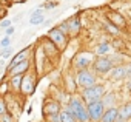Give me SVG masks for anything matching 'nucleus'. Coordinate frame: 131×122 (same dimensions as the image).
I'll list each match as a JSON object with an SVG mask.
<instances>
[{
    "label": "nucleus",
    "mask_w": 131,
    "mask_h": 122,
    "mask_svg": "<svg viewBox=\"0 0 131 122\" xmlns=\"http://www.w3.org/2000/svg\"><path fill=\"white\" fill-rule=\"evenodd\" d=\"M105 94V87L103 85H91V87H86L83 88L82 91V99L88 104V102H93V100H97V99H102Z\"/></svg>",
    "instance_id": "obj_2"
},
{
    "label": "nucleus",
    "mask_w": 131,
    "mask_h": 122,
    "mask_svg": "<svg viewBox=\"0 0 131 122\" xmlns=\"http://www.w3.org/2000/svg\"><path fill=\"white\" fill-rule=\"evenodd\" d=\"M2 67H3V62H2V60H0V70H2Z\"/></svg>",
    "instance_id": "obj_32"
},
{
    "label": "nucleus",
    "mask_w": 131,
    "mask_h": 122,
    "mask_svg": "<svg viewBox=\"0 0 131 122\" xmlns=\"http://www.w3.org/2000/svg\"><path fill=\"white\" fill-rule=\"evenodd\" d=\"M103 96H105V97H102V102H103V105H105V107H106V105H108V107H111V105L114 104V99H116V96H114L113 93H110V94H103Z\"/></svg>",
    "instance_id": "obj_21"
},
{
    "label": "nucleus",
    "mask_w": 131,
    "mask_h": 122,
    "mask_svg": "<svg viewBox=\"0 0 131 122\" xmlns=\"http://www.w3.org/2000/svg\"><path fill=\"white\" fill-rule=\"evenodd\" d=\"M22 77H23L22 74H14V76H11V88H13V90H16V91L20 90Z\"/></svg>",
    "instance_id": "obj_19"
},
{
    "label": "nucleus",
    "mask_w": 131,
    "mask_h": 122,
    "mask_svg": "<svg viewBox=\"0 0 131 122\" xmlns=\"http://www.w3.org/2000/svg\"><path fill=\"white\" fill-rule=\"evenodd\" d=\"M54 6H57V2H52V3H46V5H43V8H54Z\"/></svg>",
    "instance_id": "obj_30"
},
{
    "label": "nucleus",
    "mask_w": 131,
    "mask_h": 122,
    "mask_svg": "<svg viewBox=\"0 0 131 122\" xmlns=\"http://www.w3.org/2000/svg\"><path fill=\"white\" fill-rule=\"evenodd\" d=\"M119 114H120L125 120L131 119V102H129V104H125V105L119 110Z\"/></svg>",
    "instance_id": "obj_18"
},
{
    "label": "nucleus",
    "mask_w": 131,
    "mask_h": 122,
    "mask_svg": "<svg viewBox=\"0 0 131 122\" xmlns=\"http://www.w3.org/2000/svg\"><path fill=\"white\" fill-rule=\"evenodd\" d=\"M93 60H94L93 54H90V53H80V54L76 57V67H77L79 70L88 68V67L93 64Z\"/></svg>",
    "instance_id": "obj_7"
},
{
    "label": "nucleus",
    "mask_w": 131,
    "mask_h": 122,
    "mask_svg": "<svg viewBox=\"0 0 131 122\" xmlns=\"http://www.w3.org/2000/svg\"><path fill=\"white\" fill-rule=\"evenodd\" d=\"M86 110H88V114H90V120L99 122L102 114H103V111H105V105H103L102 99H97V100L88 102L86 104Z\"/></svg>",
    "instance_id": "obj_3"
},
{
    "label": "nucleus",
    "mask_w": 131,
    "mask_h": 122,
    "mask_svg": "<svg viewBox=\"0 0 131 122\" xmlns=\"http://www.w3.org/2000/svg\"><path fill=\"white\" fill-rule=\"evenodd\" d=\"M43 20H45V16L42 13V8H37L36 11L31 13V19H29L31 25H40V23H43Z\"/></svg>",
    "instance_id": "obj_12"
},
{
    "label": "nucleus",
    "mask_w": 131,
    "mask_h": 122,
    "mask_svg": "<svg viewBox=\"0 0 131 122\" xmlns=\"http://www.w3.org/2000/svg\"><path fill=\"white\" fill-rule=\"evenodd\" d=\"M67 23H68L70 34H77L79 33V29H80V20H79V17H71L70 20H67Z\"/></svg>",
    "instance_id": "obj_15"
},
{
    "label": "nucleus",
    "mask_w": 131,
    "mask_h": 122,
    "mask_svg": "<svg viewBox=\"0 0 131 122\" xmlns=\"http://www.w3.org/2000/svg\"><path fill=\"white\" fill-rule=\"evenodd\" d=\"M28 68H29V60H28V59H25V60H22V62H19L16 67H13L8 73H11L13 76H14V74H23Z\"/></svg>",
    "instance_id": "obj_11"
},
{
    "label": "nucleus",
    "mask_w": 131,
    "mask_h": 122,
    "mask_svg": "<svg viewBox=\"0 0 131 122\" xmlns=\"http://www.w3.org/2000/svg\"><path fill=\"white\" fill-rule=\"evenodd\" d=\"M43 111H45L48 116H51V114H59V111H60V105H59V102L51 100V102H48V104L43 107Z\"/></svg>",
    "instance_id": "obj_13"
},
{
    "label": "nucleus",
    "mask_w": 131,
    "mask_h": 122,
    "mask_svg": "<svg viewBox=\"0 0 131 122\" xmlns=\"http://www.w3.org/2000/svg\"><path fill=\"white\" fill-rule=\"evenodd\" d=\"M68 110L76 117V120H79V122H90V114H88V110H86L83 100H80L77 97H73L70 100V104H68Z\"/></svg>",
    "instance_id": "obj_1"
},
{
    "label": "nucleus",
    "mask_w": 131,
    "mask_h": 122,
    "mask_svg": "<svg viewBox=\"0 0 131 122\" xmlns=\"http://www.w3.org/2000/svg\"><path fill=\"white\" fill-rule=\"evenodd\" d=\"M105 26H106V29H108L110 33H113V34H117V33H119V28H116V25H113V23H106Z\"/></svg>",
    "instance_id": "obj_25"
},
{
    "label": "nucleus",
    "mask_w": 131,
    "mask_h": 122,
    "mask_svg": "<svg viewBox=\"0 0 131 122\" xmlns=\"http://www.w3.org/2000/svg\"><path fill=\"white\" fill-rule=\"evenodd\" d=\"M5 31H6V36H11V34L14 33V26H8Z\"/></svg>",
    "instance_id": "obj_29"
},
{
    "label": "nucleus",
    "mask_w": 131,
    "mask_h": 122,
    "mask_svg": "<svg viewBox=\"0 0 131 122\" xmlns=\"http://www.w3.org/2000/svg\"><path fill=\"white\" fill-rule=\"evenodd\" d=\"M9 45H11V37L9 36H6L5 39H2V42H0V46H3V48H6Z\"/></svg>",
    "instance_id": "obj_26"
},
{
    "label": "nucleus",
    "mask_w": 131,
    "mask_h": 122,
    "mask_svg": "<svg viewBox=\"0 0 131 122\" xmlns=\"http://www.w3.org/2000/svg\"><path fill=\"white\" fill-rule=\"evenodd\" d=\"M93 67H94V70L97 73L105 74V73H108L113 68V60L108 59V57H105V56H99L96 60H93Z\"/></svg>",
    "instance_id": "obj_5"
},
{
    "label": "nucleus",
    "mask_w": 131,
    "mask_h": 122,
    "mask_svg": "<svg viewBox=\"0 0 131 122\" xmlns=\"http://www.w3.org/2000/svg\"><path fill=\"white\" fill-rule=\"evenodd\" d=\"M57 28H59V29H60V31H62V33H63L65 36H67V34H70V31H68V23H67V22L60 23V25H59Z\"/></svg>",
    "instance_id": "obj_24"
},
{
    "label": "nucleus",
    "mask_w": 131,
    "mask_h": 122,
    "mask_svg": "<svg viewBox=\"0 0 131 122\" xmlns=\"http://www.w3.org/2000/svg\"><path fill=\"white\" fill-rule=\"evenodd\" d=\"M128 90L131 91V77H129V80H128Z\"/></svg>",
    "instance_id": "obj_31"
},
{
    "label": "nucleus",
    "mask_w": 131,
    "mask_h": 122,
    "mask_svg": "<svg viewBox=\"0 0 131 122\" xmlns=\"http://www.w3.org/2000/svg\"><path fill=\"white\" fill-rule=\"evenodd\" d=\"M110 20H111L113 25H116V26H119V28L125 26V20H123V17H120L117 13H111V14H110Z\"/></svg>",
    "instance_id": "obj_17"
},
{
    "label": "nucleus",
    "mask_w": 131,
    "mask_h": 122,
    "mask_svg": "<svg viewBox=\"0 0 131 122\" xmlns=\"http://www.w3.org/2000/svg\"><path fill=\"white\" fill-rule=\"evenodd\" d=\"M20 91L23 94H31L34 91V79L31 76H25L22 77V84H20Z\"/></svg>",
    "instance_id": "obj_9"
},
{
    "label": "nucleus",
    "mask_w": 131,
    "mask_h": 122,
    "mask_svg": "<svg viewBox=\"0 0 131 122\" xmlns=\"http://www.w3.org/2000/svg\"><path fill=\"white\" fill-rule=\"evenodd\" d=\"M59 120H60V122H77L76 117L71 114V111H70L68 108L59 111Z\"/></svg>",
    "instance_id": "obj_16"
},
{
    "label": "nucleus",
    "mask_w": 131,
    "mask_h": 122,
    "mask_svg": "<svg viewBox=\"0 0 131 122\" xmlns=\"http://www.w3.org/2000/svg\"><path fill=\"white\" fill-rule=\"evenodd\" d=\"M8 26H11V20L9 19H6V20H3L2 23H0V28H2V29H6Z\"/></svg>",
    "instance_id": "obj_27"
},
{
    "label": "nucleus",
    "mask_w": 131,
    "mask_h": 122,
    "mask_svg": "<svg viewBox=\"0 0 131 122\" xmlns=\"http://www.w3.org/2000/svg\"><path fill=\"white\" fill-rule=\"evenodd\" d=\"M0 122H13V116L9 114V113H3L2 116H0Z\"/></svg>",
    "instance_id": "obj_23"
},
{
    "label": "nucleus",
    "mask_w": 131,
    "mask_h": 122,
    "mask_svg": "<svg viewBox=\"0 0 131 122\" xmlns=\"http://www.w3.org/2000/svg\"><path fill=\"white\" fill-rule=\"evenodd\" d=\"M11 54H13V48L6 46V48H5V51L0 54V57H2V59H9V57H11Z\"/></svg>",
    "instance_id": "obj_22"
},
{
    "label": "nucleus",
    "mask_w": 131,
    "mask_h": 122,
    "mask_svg": "<svg viewBox=\"0 0 131 122\" xmlns=\"http://www.w3.org/2000/svg\"><path fill=\"white\" fill-rule=\"evenodd\" d=\"M76 80L82 88H86V87H91V85L96 84V76L88 68H83V70H79V73L76 76Z\"/></svg>",
    "instance_id": "obj_4"
},
{
    "label": "nucleus",
    "mask_w": 131,
    "mask_h": 122,
    "mask_svg": "<svg viewBox=\"0 0 131 122\" xmlns=\"http://www.w3.org/2000/svg\"><path fill=\"white\" fill-rule=\"evenodd\" d=\"M5 111H6V105H5V102L2 99H0V116H2Z\"/></svg>",
    "instance_id": "obj_28"
},
{
    "label": "nucleus",
    "mask_w": 131,
    "mask_h": 122,
    "mask_svg": "<svg viewBox=\"0 0 131 122\" xmlns=\"http://www.w3.org/2000/svg\"><path fill=\"white\" fill-rule=\"evenodd\" d=\"M110 77L114 79V80H119V79H123L128 76V68L125 65H119V67H113L110 71Z\"/></svg>",
    "instance_id": "obj_8"
},
{
    "label": "nucleus",
    "mask_w": 131,
    "mask_h": 122,
    "mask_svg": "<svg viewBox=\"0 0 131 122\" xmlns=\"http://www.w3.org/2000/svg\"><path fill=\"white\" fill-rule=\"evenodd\" d=\"M48 39L56 45V46H60L63 48L65 45H67V36H65L59 28H52L48 31Z\"/></svg>",
    "instance_id": "obj_6"
},
{
    "label": "nucleus",
    "mask_w": 131,
    "mask_h": 122,
    "mask_svg": "<svg viewBox=\"0 0 131 122\" xmlns=\"http://www.w3.org/2000/svg\"><path fill=\"white\" fill-rule=\"evenodd\" d=\"M117 113H119V110H117V108L110 107L108 110H105V111H103V114H102V117H100V122H116Z\"/></svg>",
    "instance_id": "obj_10"
},
{
    "label": "nucleus",
    "mask_w": 131,
    "mask_h": 122,
    "mask_svg": "<svg viewBox=\"0 0 131 122\" xmlns=\"http://www.w3.org/2000/svg\"><path fill=\"white\" fill-rule=\"evenodd\" d=\"M26 56H28V49H23V51H20V53H19L17 56H14V57L11 59V64H9V65L6 67V71H9V70H11L13 67H16V65L19 64V62H22V60H25V59H26Z\"/></svg>",
    "instance_id": "obj_14"
},
{
    "label": "nucleus",
    "mask_w": 131,
    "mask_h": 122,
    "mask_svg": "<svg viewBox=\"0 0 131 122\" xmlns=\"http://www.w3.org/2000/svg\"><path fill=\"white\" fill-rule=\"evenodd\" d=\"M96 53H97L99 56H105V54L111 53V46H110V43H100V45L96 48Z\"/></svg>",
    "instance_id": "obj_20"
}]
</instances>
